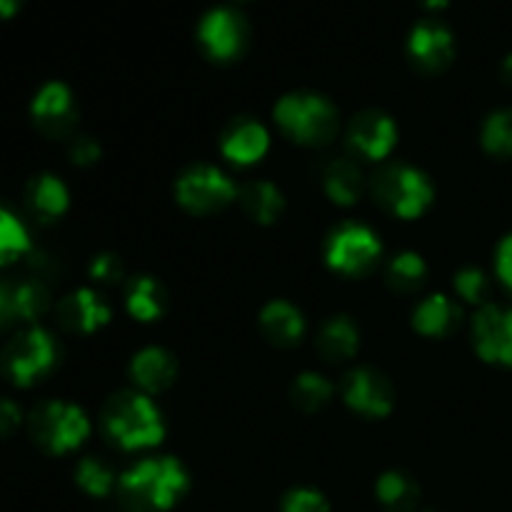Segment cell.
I'll return each mask as SVG.
<instances>
[{"label": "cell", "mask_w": 512, "mask_h": 512, "mask_svg": "<svg viewBox=\"0 0 512 512\" xmlns=\"http://www.w3.org/2000/svg\"><path fill=\"white\" fill-rule=\"evenodd\" d=\"M48 305L50 295L43 285L35 283V280L15 283V313H18V320H23V323H35V320L48 310Z\"/></svg>", "instance_id": "4dcf8cb0"}, {"label": "cell", "mask_w": 512, "mask_h": 512, "mask_svg": "<svg viewBox=\"0 0 512 512\" xmlns=\"http://www.w3.org/2000/svg\"><path fill=\"white\" fill-rule=\"evenodd\" d=\"M200 50L213 63H233L245 55L250 45V25L245 15L233 5H218L210 8L198 23Z\"/></svg>", "instance_id": "52a82bcc"}, {"label": "cell", "mask_w": 512, "mask_h": 512, "mask_svg": "<svg viewBox=\"0 0 512 512\" xmlns=\"http://www.w3.org/2000/svg\"><path fill=\"white\" fill-rule=\"evenodd\" d=\"M130 378L145 395L163 393L178 378V360L165 348H145L130 363Z\"/></svg>", "instance_id": "ac0fdd59"}, {"label": "cell", "mask_w": 512, "mask_h": 512, "mask_svg": "<svg viewBox=\"0 0 512 512\" xmlns=\"http://www.w3.org/2000/svg\"><path fill=\"white\" fill-rule=\"evenodd\" d=\"M25 253H30L28 230L8 208L0 205V268L20 260Z\"/></svg>", "instance_id": "83f0119b"}, {"label": "cell", "mask_w": 512, "mask_h": 512, "mask_svg": "<svg viewBox=\"0 0 512 512\" xmlns=\"http://www.w3.org/2000/svg\"><path fill=\"white\" fill-rule=\"evenodd\" d=\"M280 512H330V503L320 490L293 488L290 493H285Z\"/></svg>", "instance_id": "d6a6232c"}, {"label": "cell", "mask_w": 512, "mask_h": 512, "mask_svg": "<svg viewBox=\"0 0 512 512\" xmlns=\"http://www.w3.org/2000/svg\"><path fill=\"white\" fill-rule=\"evenodd\" d=\"M23 425V410L10 398H0V440L10 438Z\"/></svg>", "instance_id": "d590c367"}, {"label": "cell", "mask_w": 512, "mask_h": 512, "mask_svg": "<svg viewBox=\"0 0 512 512\" xmlns=\"http://www.w3.org/2000/svg\"><path fill=\"white\" fill-rule=\"evenodd\" d=\"M238 3H240V0H238Z\"/></svg>", "instance_id": "b9f144b4"}, {"label": "cell", "mask_w": 512, "mask_h": 512, "mask_svg": "<svg viewBox=\"0 0 512 512\" xmlns=\"http://www.w3.org/2000/svg\"><path fill=\"white\" fill-rule=\"evenodd\" d=\"M495 268H498V278L503 280L505 288H508L512 293V235H508V238L500 243Z\"/></svg>", "instance_id": "8d00e7d4"}, {"label": "cell", "mask_w": 512, "mask_h": 512, "mask_svg": "<svg viewBox=\"0 0 512 512\" xmlns=\"http://www.w3.org/2000/svg\"><path fill=\"white\" fill-rule=\"evenodd\" d=\"M343 400L350 410L365 418H385L393 413L395 390L383 373L373 368H358L348 373L343 383Z\"/></svg>", "instance_id": "4fadbf2b"}, {"label": "cell", "mask_w": 512, "mask_h": 512, "mask_svg": "<svg viewBox=\"0 0 512 512\" xmlns=\"http://www.w3.org/2000/svg\"><path fill=\"white\" fill-rule=\"evenodd\" d=\"M103 430L123 450L153 448L165 435L160 410L148 395L138 390L110 395L103 405Z\"/></svg>", "instance_id": "7a4b0ae2"}, {"label": "cell", "mask_w": 512, "mask_h": 512, "mask_svg": "<svg viewBox=\"0 0 512 512\" xmlns=\"http://www.w3.org/2000/svg\"><path fill=\"white\" fill-rule=\"evenodd\" d=\"M30 115H33L35 128L48 138H73V128L78 123L73 90L60 80H50L35 93Z\"/></svg>", "instance_id": "30bf717a"}, {"label": "cell", "mask_w": 512, "mask_h": 512, "mask_svg": "<svg viewBox=\"0 0 512 512\" xmlns=\"http://www.w3.org/2000/svg\"><path fill=\"white\" fill-rule=\"evenodd\" d=\"M238 185L213 165H193L175 183V198L190 215H215L238 200Z\"/></svg>", "instance_id": "ba28073f"}, {"label": "cell", "mask_w": 512, "mask_h": 512, "mask_svg": "<svg viewBox=\"0 0 512 512\" xmlns=\"http://www.w3.org/2000/svg\"><path fill=\"white\" fill-rule=\"evenodd\" d=\"M333 383L318 373H300L290 385V400L303 413H318L333 400Z\"/></svg>", "instance_id": "484cf974"}, {"label": "cell", "mask_w": 512, "mask_h": 512, "mask_svg": "<svg viewBox=\"0 0 512 512\" xmlns=\"http://www.w3.org/2000/svg\"><path fill=\"white\" fill-rule=\"evenodd\" d=\"M28 435L35 448L48 455H65L78 450L90 435V420L78 405L65 400H48L30 410Z\"/></svg>", "instance_id": "5b68a950"}, {"label": "cell", "mask_w": 512, "mask_h": 512, "mask_svg": "<svg viewBox=\"0 0 512 512\" xmlns=\"http://www.w3.org/2000/svg\"><path fill=\"white\" fill-rule=\"evenodd\" d=\"M15 283H0V328L15 323Z\"/></svg>", "instance_id": "74e56055"}, {"label": "cell", "mask_w": 512, "mask_h": 512, "mask_svg": "<svg viewBox=\"0 0 512 512\" xmlns=\"http://www.w3.org/2000/svg\"><path fill=\"white\" fill-rule=\"evenodd\" d=\"M323 188L328 198L338 205H355L363 195V173L358 165L348 158H340L328 165L323 175Z\"/></svg>", "instance_id": "d4e9b609"}, {"label": "cell", "mask_w": 512, "mask_h": 512, "mask_svg": "<svg viewBox=\"0 0 512 512\" xmlns=\"http://www.w3.org/2000/svg\"><path fill=\"white\" fill-rule=\"evenodd\" d=\"M75 483L80 485V490L93 498H105V495L113 493L118 488V480L115 473L98 458H83L75 468Z\"/></svg>", "instance_id": "f546056e"}, {"label": "cell", "mask_w": 512, "mask_h": 512, "mask_svg": "<svg viewBox=\"0 0 512 512\" xmlns=\"http://www.w3.org/2000/svg\"><path fill=\"white\" fill-rule=\"evenodd\" d=\"M238 203L243 213L258 225H273L283 215L285 198L268 180H250L238 190Z\"/></svg>", "instance_id": "603a6c76"}, {"label": "cell", "mask_w": 512, "mask_h": 512, "mask_svg": "<svg viewBox=\"0 0 512 512\" xmlns=\"http://www.w3.org/2000/svg\"><path fill=\"white\" fill-rule=\"evenodd\" d=\"M315 348L328 363H345L360 348L358 325L348 315H335L328 323H323L318 338H315Z\"/></svg>", "instance_id": "44dd1931"}, {"label": "cell", "mask_w": 512, "mask_h": 512, "mask_svg": "<svg viewBox=\"0 0 512 512\" xmlns=\"http://www.w3.org/2000/svg\"><path fill=\"white\" fill-rule=\"evenodd\" d=\"M408 58L420 73H443L455 58V38L445 23L423 18L408 35Z\"/></svg>", "instance_id": "8fae6325"}, {"label": "cell", "mask_w": 512, "mask_h": 512, "mask_svg": "<svg viewBox=\"0 0 512 512\" xmlns=\"http://www.w3.org/2000/svg\"><path fill=\"white\" fill-rule=\"evenodd\" d=\"M425 10H443L450 0H418Z\"/></svg>", "instance_id": "ab89813d"}, {"label": "cell", "mask_w": 512, "mask_h": 512, "mask_svg": "<svg viewBox=\"0 0 512 512\" xmlns=\"http://www.w3.org/2000/svg\"><path fill=\"white\" fill-rule=\"evenodd\" d=\"M500 70H503V80H505V83L512 85V53L503 60V68H500Z\"/></svg>", "instance_id": "60d3db41"}, {"label": "cell", "mask_w": 512, "mask_h": 512, "mask_svg": "<svg viewBox=\"0 0 512 512\" xmlns=\"http://www.w3.org/2000/svg\"><path fill=\"white\" fill-rule=\"evenodd\" d=\"M385 280H388L390 290L400 295H410L423 288V283L428 280V265L418 253H400L390 260L388 270H385Z\"/></svg>", "instance_id": "4316f807"}, {"label": "cell", "mask_w": 512, "mask_h": 512, "mask_svg": "<svg viewBox=\"0 0 512 512\" xmlns=\"http://www.w3.org/2000/svg\"><path fill=\"white\" fill-rule=\"evenodd\" d=\"M23 5L25 0H0V20H8L13 15H18Z\"/></svg>", "instance_id": "f35d334b"}, {"label": "cell", "mask_w": 512, "mask_h": 512, "mask_svg": "<svg viewBox=\"0 0 512 512\" xmlns=\"http://www.w3.org/2000/svg\"><path fill=\"white\" fill-rule=\"evenodd\" d=\"M483 148L493 158H512V108L495 110L483 125Z\"/></svg>", "instance_id": "f1b7e54d"}, {"label": "cell", "mask_w": 512, "mask_h": 512, "mask_svg": "<svg viewBox=\"0 0 512 512\" xmlns=\"http://www.w3.org/2000/svg\"><path fill=\"white\" fill-rule=\"evenodd\" d=\"M110 320V305L95 290L83 288L58 303V323L65 333L90 335Z\"/></svg>", "instance_id": "9a60e30c"}, {"label": "cell", "mask_w": 512, "mask_h": 512, "mask_svg": "<svg viewBox=\"0 0 512 512\" xmlns=\"http://www.w3.org/2000/svg\"><path fill=\"white\" fill-rule=\"evenodd\" d=\"M270 148V135L265 130V125H260L258 120L240 118L233 125H228V130L220 138V153L235 165H253L258 160H263V155Z\"/></svg>", "instance_id": "2e32d148"}, {"label": "cell", "mask_w": 512, "mask_h": 512, "mask_svg": "<svg viewBox=\"0 0 512 512\" xmlns=\"http://www.w3.org/2000/svg\"><path fill=\"white\" fill-rule=\"evenodd\" d=\"M125 308L140 323H153L160 320L168 310V290L163 283L150 275H140V278L130 280L128 290H125Z\"/></svg>", "instance_id": "7402d4cb"}, {"label": "cell", "mask_w": 512, "mask_h": 512, "mask_svg": "<svg viewBox=\"0 0 512 512\" xmlns=\"http://www.w3.org/2000/svg\"><path fill=\"white\" fill-rule=\"evenodd\" d=\"M260 333L275 348H295L305 335V318L288 300H273L260 313Z\"/></svg>", "instance_id": "d6986e66"}, {"label": "cell", "mask_w": 512, "mask_h": 512, "mask_svg": "<svg viewBox=\"0 0 512 512\" xmlns=\"http://www.w3.org/2000/svg\"><path fill=\"white\" fill-rule=\"evenodd\" d=\"M188 470L175 458H148L118 478V495L128 512H168L188 493Z\"/></svg>", "instance_id": "6da1fadb"}, {"label": "cell", "mask_w": 512, "mask_h": 512, "mask_svg": "<svg viewBox=\"0 0 512 512\" xmlns=\"http://www.w3.org/2000/svg\"><path fill=\"white\" fill-rule=\"evenodd\" d=\"M380 240L370 228L358 223H345L330 235L328 248H325V260L335 273L343 275H365L378 265Z\"/></svg>", "instance_id": "9c48e42d"}, {"label": "cell", "mask_w": 512, "mask_h": 512, "mask_svg": "<svg viewBox=\"0 0 512 512\" xmlns=\"http://www.w3.org/2000/svg\"><path fill=\"white\" fill-rule=\"evenodd\" d=\"M463 310L448 295H430L415 308L413 325L425 338H448L458 330Z\"/></svg>", "instance_id": "ffe728a7"}, {"label": "cell", "mask_w": 512, "mask_h": 512, "mask_svg": "<svg viewBox=\"0 0 512 512\" xmlns=\"http://www.w3.org/2000/svg\"><path fill=\"white\" fill-rule=\"evenodd\" d=\"M375 495L388 512H415L420 505V485L403 470H388L380 475Z\"/></svg>", "instance_id": "cb8c5ba5"}, {"label": "cell", "mask_w": 512, "mask_h": 512, "mask_svg": "<svg viewBox=\"0 0 512 512\" xmlns=\"http://www.w3.org/2000/svg\"><path fill=\"white\" fill-rule=\"evenodd\" d=\"M348 143L365 160H383L398 143V125L383 110H363L350 123Z\"/></svg>", "instance_id": "5bb4252c"}, {"label": "cell", "mask_w": 512, "mask_h": 512, "mask_svg": "<svg viewBox=\"0 0 512 512\" xmlns=\"http://www.w3.org/2000/svg\"><path fill=\"white\" fill-rule=\"evenodd\" d=\"M275 120L290 140L300 145H325L338 135V108L325 95L288 93L275 105Z\"/></svg>", "instance_id": "277c9868"}, {"label": "cell", "mask_w": 512, "mask_h": 512, "mask_svg": "<svg viewBox=\"0 0 512 512\" xmlns=\"http://www.w3.org/2000/svg\"><path fill=\"white\" fill-rule=\"evenodd\" d=\"M433 183L410 165H388L373 180V198L395 218H420L433 203Z\"/></svg>", "instance_id": "8992f818"}, {"label": "cell", "mask_w": 512, "mask_h": 512, "mask_svg": "<svg viewBox=\"0 0 512 512\" xmlns=\"http://www.w3.org/2000/svg\"><path fill=\"white\" fill-rule=\"evenodd\" d=\"M68 158L73 165L80 168H88L100 160V145L98 140L90 138V135H73L68 143Z\"/></svg>", "instance_id": "e575fe53"}, {"label": "cell", "mask_w": 512, "mask_h": 512, "mask_svg": "<svg viewBox=\"0 0 512 512\" xmlns=\"http://www.w3.org/2000/svg\"><path fill=\"white\" fill-rule=\"evenodd\" d=\"M455 290L465 303L483 308L490 298V278L478 268H463L455 275Z\"/></svg>", "instance_id": "1f68e13d"}, {"label": "cell", "mask_w": 512, "mask_h": 512, "mask_svg": "<svg viewBox=\"0 0 512 512\" xmlns=\"http://www.w3.org/2000/svg\"><path fill=\"white\" fill-rule=\"evenodd\" d=\"M88 273L98 285H118L120 280H123L125 268H123V263H120L118 255L100 253L90 260Z\"/></svg>", "instance_id": "836d02e7"}, {"label": "cell", "mask_w": 512, "mask_h": 512, "mask_svg": "<svg viewBox=\"0 0 512 512\" xmlns=\"http://www.w3.org/2000/svg\"><path fill=\"white\" fill-rule=\"evenodd\" d=\"M473 345L485 363L512 368V308L483 305L473 320Z\"/></svg>", "instance_id": "7c38bea8"}, {"label": "cell", "mask_w": 512, "mask_h": 512, "mask_svg": "<svg viewBox=\"0 0 512 512\" xmlns=\"http://www.w3.org/2000/svg\"><path fill=\"white\" fill-rule=\"evenodd\" d=\"M60 360V345L45 328L23 330L0 350V373L15 388H33L48 378Z\"/></svg>", "instance_id": "3957f363"}, {"label": "cell", "mask_w": 512, "mask_h": 512, "mask_svg": "<svg viewBox=\"0 0 512 512\" xmlns=\"http://www.w3.org/2000/svg\"><path fill=\"white\" fill-rule=\"evenodd\" d=\"M70 205V193L63 180L53 173H40L25 185V208L40 223H55Z\"/></svg>", "instance_id": "e0dca14e"}]
</instances>
